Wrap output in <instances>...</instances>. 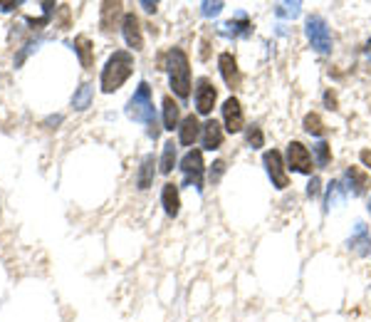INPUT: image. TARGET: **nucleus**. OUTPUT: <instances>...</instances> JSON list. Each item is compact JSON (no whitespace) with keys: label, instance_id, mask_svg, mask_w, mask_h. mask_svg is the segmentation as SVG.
<instances>
[{"label":"nucleus","instance_id":"22","mask_svg":"<svg viewBox=\"0 0 371 322\" xmlns=\"http://www.w3.org/2000/svg\"><path fill=\"white\" fill-rule=\"evenodd\" d=\"M89 104H92V84H82V87L75 92V97H72V107H75L77 112H84Z\"/></svg>","mask_w":371,"mask_h":322},{"label":"nucleus","instance_id":"33","mask_svg":"<svg viewBox=\"0 0 371 322\" xmlns=\"http://www.w3.org/2000/svg\"><path fill=\"white\" fill-rule=\"evenodd\" d=\"M361 161H364L366 167L371 169V151H369V149H364V151H361Z\"/></svg>","mask_w":371,"mask_h":322},{"label":"nucleus","instance_id":"1","mask_svg":"<svg viewBox=\"0 0 371 322\" xmlns=\"http://www.w3.org/2000/svg\"><path fill=\"white\" fill-rule=\"evenodd\" d=\"M131 72H134V55L126 53V50H117V53L109 55V60H106L104 70H102V92L106 95H112L122 87L126 79L131 77Z\"/></svg>","mask_w":371,"mask_h":322},{"label":"nucleus","instance_id":"12","mask_svg":"<svg viewBox=\"0 0 371 322\" xmlns=\"http://www.w3.org/2000/svg\"><path fill=\"white\" fill-rule=\"evenodd\" d=\"M218 70L223 75V82L228 84L230 90H238L240 87V67H238V60L230 53H220L218 57Z\"/></svg>","mask_w":371,"mask_h":322},{"label":"nucleus","instance_id":"29","mask_svg":"<svg viewBox=\"0 0 371 322\" xmlns=\"http://www.w3.org/2000/svg\"><path fill=\"white\" fill-rule=\"evenodd\" d=\"M223 10V3H203V15H218V12Z\"/></svg>","mask_w":371,"mask_h":322},{"label":"nucleus","instance_id":"18","mask_svg":"<svg viewBox=\"0 0 371 322\" xmlns=\"http://www.w3.org/2000/svg\"><path fill=\"white\" fill-rule=\"evenodd\" d=\"M75 53L79 55V62H82L84 70H92V65H95V45L87 35L75 37Z\"/></svg>","mask_w":371,"mask_h":322},{"label":"nucleus","instance_id":"5","mask_svg":"<svg viewBox=\"0 0 371 322\" xmlns=\"http://www.w3.org/2000/svg\"><path fill=\"white\" fill-rule=\"evenodd\" d=\"M307 37L312 42V48L317 53L327 55L332 50V35H330V28L324 23L319 15H312V18H307Z\"/></svg>","mask_w":371,"mask_h":322},{"label":"nucleus","instance_id":"35","mask_svg":"<svg viewBox=\"0 0 371 322\" xmlns=\"http://www.w3.org/2000/svg\"><path fill=\"white\" fill-rule=\"evenodd\" d=\"M366 55H369V60H371V40H369V45H366Z\"/></svg>","mask_w":371,"mask_h":322},{"label":"nucleus","instance_id":"30","mask_svg":"<svg viewBox=\"0 0 371 322\" xmlns=\"http://www.w3.org/2000/svg\"><path fill=\"white\" fill-rule=\"evenodd\" d=\"M319 193V179L317 176H312V181H310V186H307V196L314 198Z\"/></svg>","mask_w":371,"mask_h":322},{"label":"nucleus","instance_id":"8","mask_svg":"<svg viewBox=\"0 0 371 322\" xmlns=\"http://www.w3.org/2000/svg\"><path fill=\"white\" fill-rule=\"evenodd\" d=\"M216 100H218L216 84H213L208 77H200L198 87H196V109H198V114L208 117V114L213 112V107H216Z\"/></svg>","mask_w":371,"mask_h":322},{"label":"nucleus","instance_id":"3","mask_svg":"<svg viewBox=\"0 0 371 322\" xmlns=\"http://www.w3.org/2000/svg\"><path fill=\"white\" fill-rule=\"evenodd\" d=\"M134 122H144L149 126V137L159 139V124H156V112H153V102H151V87L146 82L139 84V90L134 92V97L129 100V107H126Z\"/></svg>","mask_w":371,"mask_h":322},{"label":"nucleus","instance_id":"13","mask_svg":"<svg viewBox=\"0 0 371 322\" xmlns=\"http://www.w3.org/2000/svg\"><path fill=\"white\" fill-rule=\"evenodd\" d=\"M344 184H347V189L354 193V196H361V193L369 191L371 179H369V173L361 171L359 167H352L344 171Z\"/></svg>","mask_w":371,"mask_h":322},{"label":"nucleus","instance_id":"23","mask_svg":"<svg viewBox=\"0 0 371 322\" xmlns=\"http://www.w3.org/2000/svg\"><path fill=\"white\" fill-rule=\"evenodd\" d=\"M305 131L307 134H312V137H322L324 134V122L317 112H310L305 117Z\"/></svg>","mask_w":371,"mask_h":322},{"label":"nucleus","instance_id":"6","mask_svg":"<svg viewBox=\"0 0 371 322\" xmlns=\"http://www.w3.org/2000/svg\"><path fill=\"white\" fill-rule=\"evenodd\" d=\"M312 154L302 142H289L287 144V167L297 173H312Z\"/></svg>","mask_w":371,"mask_h":322},{"label":"nucleus","instance_id":"4","mask_svg":"<svg viewBox=\"0 0 371 322\" xmlns=\"http://www.w3.org/2000/svg\"><path fill=\"white\" fill-rule=\"evenodd\" d=\"M181 171H183V181L189 186H196V189H203V173H206V167H203V151L200 149H191L189 154L181 159Z\"/></svg>","mask_w":371,"mask_h":322},{"label":"nucleus","instance_id":"24","mask_svg":"<svg viewBox=\"0 0 371 322\" xmlns=\"http://www.w3.org/2000/svg\"><path fill=\"white\" fill-rule=\"evenodd\" d=\"M344 201V191H342V181H332L327 186V206H339Z\"/></svg>","mask_w":371,"mask_h":322},{"label":"nucleus","instance_id":"17","mask_svg":"<svg viewBox=\"0 0 371 322\" xmlns=\"http://www.w3.org/2000/svg\"><path fill=\"white\" fill-rule=\"evenodd\" d=\"M161 203H164V211L169 218H176L178 211H181V196H178V186L176 184H164V191H161Z\"/></svg>","mask_w":371,"mask_h":322},{"label":"nucleus","instance_id":"32","mask_svg":"<svg viewBox=\"0 0 371 322\" xmlns=\"http://www.w3.org/2000/svg\"><path fill=\"white\" fill-rule=\"evenodd\" d=\"M12 8H20V3H0V10H3V12L12 10Z\"/></svg>","mask_w":371,"mask_h":322},{"label":"nucleus","instance_id":"14","mask_svg":"<svg viewBox=\"0 0 371 322\" xmlns=\"http://www.w3.org/2000/svg\"><path fill=\"white\" fill-rule=\"evenodd\" d=\"M200 131H203V126H200L198 117L189 114V117H183L181 126H178V142H181L183 146H193L196 139L200 137Z\"/></svg>","mask_w":371,"mask_h":322},{"label":"nucleus","instance_id":"34","mask_svg":"<svg viewBox=\"0 0 371 322\" xmlns=\"http://www.w3.org/2000/svg\"><path fill=\"white\" fill-rule=\"evenodd\" d=\"M142 6H144V10H146V12H153V10H156V3H142Z\"/></svg>","mask_w":371,"mask_h":322},{"label":"nucleus","instance_id":"28","mask_svg":"<svg viewBox=\"0 0 371 322\" xmlns=\"http://www.w3.org/2000/svg\"><path fill=\"white\" fill-rule=\"evenodd\" d=\"M223 171H225V161H216L213 169H211V184H218L220 176H223Z\"/></svg>","mask_w":371,"mask_h":322},{"label":"nucleus","instance_id":"15","mask_svg":"<svg viewBox=\"0 0 371 322\" xmlns=\"http://www.w3.org/2000/svg\"><path fill=\"white\" fill-rule=\"evenodd\" d=\"M200 137H203V149L216 151V149H220V144H223V129H220V124L216 120H208L206 124H203Z\"/></svg>","mask_w":371,"mask_h":322},{"label":"nucleus","instance_id":"16","mask_svg":"<svg viewBox=\"0 0 371 322\" xmlns=\"http://www.w3.org/2000/svg\"><path fill=\"white\" fill-rule=\"evenodd\" d=\"M250 30H253V25H250V20H247L245 12H238L236 18L228 20V23L220 28V32H223L225 37H247L250 35Z\"/></svg>","mask_w":371,"mask_h":322},{"label":"nucleus","instance_id":"25","mask_svg":"<svg viewBox=\"0 0 371 322\" xmlns=\"http://www.w3.org/2000/svg\"><path fill=\"white\" fill-rule=\"evenodd\" d=\"M314 156H317V164H319L322 169L330 167V161H332L330 144H327V142H317V144H314Z\"/></svg>","mask_w":371,"mask_h":322},{"label":"nucleus","instance_id":"11","mask_svg":"<svg viewBox=\"0 0 371 322\" xmlns=\"http://www.w3.org/2000/svg\"><path fill=\"white\" fill-rule=\"evenodd\" d=\"M122 35L124 40H126V45H129L131 50H144V32H142V23H139V18H136L134 12H126L124 15V23H122Z\"/></svg>","mask_w":371,"mask_h":322},{"label":"nucleus","instance_id":"36","mask_svg":"<svg viewBox=\"0 0 371 322\" xmlns=\"http://www.w3.org/2000/svg\"><path fill=\"white\" fill-rule=\"evenodd\" d=\"M369 211H371V201H369Z\"/></svg>","mask_w":371,"mask_h":322},{"label":"nucleus","instance_id":"26","mask_svg":"<svg viewBox=\"0 0 371 322\" xmlns=\"http://www.w3.org/2000/svg\"><path fill=\"white\" fill-rule=\"evenodd\" d=\"M245 139H247V144H250L253 149H260V146L265 144V137H263V129H260V124H250V126H247Z\"/></svg>","mask_w":371,"mask_h":322},{"label":"nucleus","instance_id":"2","mask_svg":"<svg viewBox=\"0 0 371 322\" xmlns=\"http://www.w3.org/2000/svg\"><path fill=\"white\" fill-rule=\"evenodd\" d=\"M166 67H169V82L171 90L176 92L181 100H189L191 95V62L189 55L181 48H171L166 55Z\"/></svg>","mask_w":371,"mask_h":322},{"label":"nucleus","instance_id":"7","mask_svg":"<svg viewBox=\"0 0 371 322\" xmlns=\"http://www.w3.org/2000/svg\"><path fill=\"white\" fill-rule=\"evenodd\" d=\"M263 164H265L267 176H270L272 184H275L277 189H287V186H289V179H287V171H285L283 154H280V151H277V149L265 151V156H263Z\"/></svg>","mask_w":371,"mask_h":322},{"label":"nucleus","instance_id":"31","mask_svg":"<svg viewBox=\"0 0 371 322\" xmlns=\"http://www.w3.org/2000/svg\"><path fill=\"white\" fill-rule=\"evenodd\" d=\"M324 102L330 104V109H336V97L332 95V92H327V95H324Z\"/></svg>","mask_w":371,"mask_h":322},{"label":"nucleus","instance_id":"21","mask_svg":"<svg viewBox=\"0 0 371 322\" xmlns=\"http://www.w3.org/2000/svg\"><path fill=\"white\" fill-rule=\"evenodd\" d=\"M176 144L173 142H166L164 144V154H161V173H171L173 167H176Z\"/></svg>","mask_w":371,"mask_h":322},{"label":"nucleus","instance_id":"20","mask_svg":"<svg viewBox=\"0 0 371 322\" xmlns=\"http://www.w3.org/2000/svg\"><path fill=\"white\" fill-rule=\"evenodd\" d=\"M156 159H153V154H146L142 159V167H139V173H136V186L142 189V191H146L149 186L153 184V173H156Z\"/></svg>","mask_w":371,"mask_h":322},{"label":"nucleus","instance_id":"10","mask_svg":"<svg viewBox=\"0 0 371 322\" xmlns=\"http://www.w3.org/2000/svg\"><path fill=\"white\" fill-rule=\"evenodd\" d=\"M223 122L230 134H238L245 126V114H242V104L238 102V97H228L223 102Z\"/></svg>","mask_w":371,"mask_h":322},{"label":"nucleus","instance_id":"19","mask_svg":"<svg viewBox=\"0 0 371 322\" xmlns=\"http://www.w3.org/2000/svg\"><path fill=\"white\" fill-rule=\"evenodd\" d=\"M181 126V107L173 97H164V129L173 131Z\"/></svg>","mask_w":371,"mask_h":322},{"label":"nucleus","instance_id":"9","mask_svg":"<svg viewBox=\"0 0 371 322\" xmlns=\"http://www.w3.org/2000/svg\"><path fill=\"white\" fill-rule=\"evenodd\" d=\"M122 23H124V3H102V8H99L102 32L112 35V32L119 30Z\"/></svg>","mask_w":371,"mask_h":322},{"label":"nucleus","instance_id":"27","mask_svg":"<svg viewBox=\"0 0 371 322\" xmlns=\"http://www.w3.org/2000/svg\"><path fill=\"white\" fill-rule=\"evenodd\" d=\"M297 12H300V3H292V6H289V3L277 6V15H280V18H295Z\"/></svg>","mask_w":371,"mask_h":322}]
</instances>
